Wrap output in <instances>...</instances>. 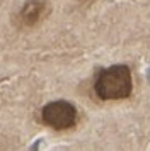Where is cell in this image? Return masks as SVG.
I'll return each instance as SVG.
<instances>
[{"label": "cell", "mask_w": 150, "mask_h": 151, "mask_svg": "<svg viewBox=\"0 0 150 151\" xmlns=\"http://www.w3.org/2000/svg\"><path fill=\"white\" fill-rule=\"evenodd\" d=\"M94 92L101 100H123L133 92V76L126 65H113L101 70L94 82Z\"/></svg>", "instance_id": "obj_1"}, {"label": "cell", "mask_w": 150, "mask_h": 151, "mask_svg": "<svg viewBox=\"0 0 150 151\" xmlns=\"http://www.w3.org/2000/svg\"><path fill=\"white\" fill-rule=\"evenodd\" d=\"M79 119V112L68 100H55L41 109V122L55 131L72 129Z\"/></svg>", "instance_id": "obj_2"}, {"label": "cell", "mask_w": 150, "mask_h": 151, "mask_svg": "<svg viewBox=\"0 0 150 151\" xmlns=\"http://www.w3.org/2000/svg\"><path fill=\"white\" fill-rule=\"evenodd\" d=\"M50 12L48 0H27L17 12L19 27H36Z\"/></svg>", "instance_id": "obj_3"}]
</instances>
